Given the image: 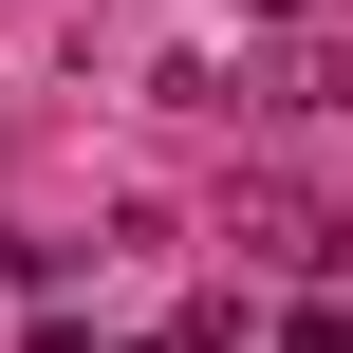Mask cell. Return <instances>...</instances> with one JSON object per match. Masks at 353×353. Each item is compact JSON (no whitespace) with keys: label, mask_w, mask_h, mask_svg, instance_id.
<instances>
[{"label":"cell","mask_w":353,"mask_h":353,"mask_svg":"<svg viewBox=\"0 0 353 353\" xmlns=\"http://www.w3.org/2000/svg\"><path fill=\"white\" fill-rule=\"evenodd\" d=\"M223 242H242V261H335L353 223L316 205V186H242V205H223Z\"/></svg>","instance_id":"1"},{"label":"cell","mask_w":353,"mask_h":353,"mask_svg":"<svg viewBox=\"0 0 353 353\" xmlns=\"http://www.w3.org/2000/svg\"><path fill=\"white\" fill-rule=\"evenodd\" d=\"M19 353H93V335H74V316H37V335H19Z\"/></svg>","instance_id":"2"},{"label":"cell","mask_w":353,"mask_h":353,"mask_svg":"<svg viewBox=\"0 0 353 353\" xmlns=\"http://www.w3.org/2000/svg\"><path fill=\"white\" fill-rule=\"evenodd\" d=\"M261 19H316V0H261Z\"/></svg>","instance_id":"3"}]
</instances>
